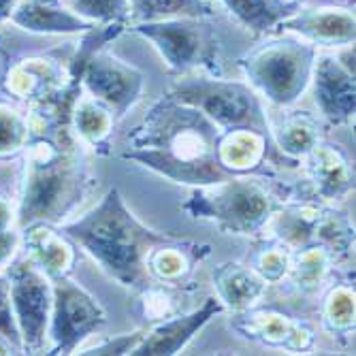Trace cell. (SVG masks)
<instances>
[{
  "instance_id": "obj_1",
  "label": "cell",
  "mask_w": 356,
  "mask_h": 356,
  "mask_svg": "<svg viewBox=\"0 0 356 356\" xmlns=\"http://www.w3.org/2000/svg\"><path fill=\"white\" fill-rule=\"evenodd\" d=\"M71 111L73 101L60 92L26 107L30 141L19 158L17 229L32 222L62 224L79 209L94 186L86 145L73 133Z\"/></svg>"
},
{
  "instance_id": "obj_2",
  "label": "cell",
  "mask_w": 356,
  "mask_h": 356,
  "mask_svg": "<svg viewBox=\"0 0 356 356\" xmlns=\"http://www.w3.org/2000/svg\"><path fill=\"white\" fill-rule=\"evenodd\" d=\"M218 137L207 115L163 94L126 133L122 160L181 186H211L233 177L218 163Z\"/></svg>"
},
{
  "instance_id": "obj_3",
  "label": "cell",
  "mask_w": 356,
  "mask_h": 356,
  "mask_svg": "<svg viewBox=\"0 0 356 356\" xmlns=\"http://www.w3.org/2000/svg\"><path fill=\"white\" fill-rule=\"evenodd\" d=\"M101 269L126 288L139 290L149 280L145 261L154 245L171 235L145 226L131 209L118 188H111L101 203L73 222L58 224Z\"/></svg>"
},
{
  "instance_id": "obj_4",
  "label": "cell",
  "mask_w": 356,
  "mask_h": 356,
  "mask_svg": "<svg viewBox=\"0 0 356 356\" xmlns=\"http://www.w3.org/2000/svg\"><path fill=\"white\" fill-rule=\"evenodd\" d=\"M263 175H233L220 184L192 188L181 211L192 220L213 222L222 233L258 237L284 203L282 192Z\"/></svg>"
},
{
  "instance_id": "obj_5",
  "label": "cell",
  "mask_w": 356,
  "mask_h": 356,
  "mask_svg": "<svg viewBox=\"0 0 356 356\" xmlns=\"http://www.w3.org/2000/svg\"><path fill=\"white\" fill-rule=\"evenodd\" d=\"M318 47L286 35L245 51L237 64L248 83L277 107H293L309 88Z\"/></svg>"
},
{
  "instance_id": "obj_6",
  "label": "cell",
  "mask_w": 356,
  "mask_h": 356,
  "mask_svg": "<svg viewBox=\"0 0 356 356\" xmlns=\"http://www.w3.org/2000/svg\"><path fill=\"white\" fill-rule=\"evenodd\" d=\"M209 17H165L128 24L163 58L169 73L181 77L192 73L222 75V43Z\"/></svg>"
},
{
  "instance_id": "obj_7",
  "label": "cell",
  "mask_w": 356,
  "mask_h": 356,
  "mask_svg": "<svg viewBox=\"0 0 356 356\" xmlns=\"http://www.w3.org/2000/svg\"><path fill=\"white\" fill-rule=\"evenodd\" d=\"M171 99L186 103L207 115L220 131L254 128L271 135V124L258 94L245 81L222 79L216 75H181L165 92Z\"/></svg>"
},
{
  "instance_id": "obj_8",
  "label": "cell",
  "mask_w": 356,
  "mask_h": 356,
  "mask_svg": "<svg viewBox=\"0 0 356 356\" xmlns=\"http://www.w3.org/2000/svg\"><path fill=\"white\" fill-rule=\"evenodd\" d=\"M51 316L47 327L51 356L73 354L90 335L107 325V312L71 275L51 280Z\"/></svg>"
},
{
  "instance_id": "obj_9",
  "label": "cell",
  "mask_w": 356,
  "mask_h": 356,
  "mask_svg": "<svg viewBox=\"0 0 356 356\" xmlns=\"http://www.w3.org/2000/svg\"><path fill=\"white\" fill-rule=\"evenodd\" d=\"M9 280L11 303L22 335L24 354H39L45 350L47 327L51 316V280L30 261L24 252H17L5 267Z\"/></svg>"
},
{
  "instance_id": "obj_10",
  "label": "cell",
  "mask_w": 356,
  "mask_h": 356,
  "mask_svg": "<svg viewBox=\"0 0 356 356\" xmlns=\"http://www.w3.org/2000/svg\"><path fill=\"white\" fill-rule=\"evenodd\" d=\"M69 62L71 56L60 51L9 56L0 71V92L5 99L28 107L69 83Z\"/></svg>"
},
{
  "instance_id": "obj_11",
  "label": "cell",
  "mask_w": 356,
  "mask_h": 356,
  "mask_svg": "<svg viewBox=\"0 0 356 356\" xmlns=\"http://www.w3.org/2000/svg\"><path fill=\"white\" fill-rule=\"evenodd\" d=\"M229 327L256 346L269 350L305 354L316 346V329L307 320L295 318L275 307H250L233 312Z\"/></svg>"
},
{
  "instance_id": "obj_12",
  "label": "cell",
  "mask_w": 356,
  "mask_h": 356,
  "mask_svg": "<svg viewBox=\"0 0 356 356\" xmlns=\"http://www.w3.org/2000/svg\"><path fill=\"white\" fill-rule=\"evenodd\" d=\"M316 107L327 124L348 126L356 113V81L354 69L337 58V54H316L312 79Z\"/></svg>"
},
{
  "instance_id": "obj_13",
  "label": "cell",
  "mask_w": 356,
  "mask_h": 356,
  "mask_svg": "<svg viewBox=\"0 0 356 356\" xmlns=\"http://www.w3.org/2000/svg\"><path fill=\"white\" fill-rule=\"evenodd\" d=\"M277 30L295 35L314 47L337 49L356 41V17L352 7H299L282 17Z\"/></svg>"
},
{
  "instance_id": "obj_14",
  "label": "cell",
  "mask_w": 356,
  "mask_h": 356,
  "mask_svg": "<svg viewBox=\"0 0 356 356\" xmlns=\"http://www.w3.org/2000/svg\"><path fill=\"white\" fill-rule=\"evenodd\" d=\"M303 163L316 201L337 203L354 192V163L339 143L322 137L303 158Z\"/></svg>"
},
{
  "instance_id": "obj_15",
  "label": "cell",
  "mask_w": 356,
  "mask_h": 356,
  "mask_svg": "<svg viewBox=\"0 0 356 356\" xmlns=\"http://www.w3.org/2000/svg\"><path fill=\"white\" fill-rule=\"evenodd\" d=\"M224 312L218 297H207L197 309L175 314L160 320L145 331L143 339L135 346L131 356H173L179 354L211 318Z\"/></svg>"
},
{
  "instance_id": "obj_16",
  "label": "cell",
  "mask_w": 356,
  "mask_h": 356,
  "mask_svg": "<svg viewBox=\"0 0 356 356\" xmlns=\"http://www.w3.org/2000/svg\"><path fill=\"white\" fill-rule=\"evenodd\" d=\"M77 243L58 224L32 222L19 229V252H24L49 280L71 275L77 265Z\"/></svg>"
},
{
  "instance_id": "obj_17",
  "label": "cell",
  "mask_w": 356,
  "mask_h": 356,
  "mask_svg": "<svg viewBox=\"0 0 356 356\" xmlns=\"http://www.w3.org/2000/svg\"><path fill=\"white\" fill-rule=\"evenodd\" d=\"M271 135L254 128H231L220 131L218 137V163L229 175H263L273 179Z\"/></svg>"
},
{
  "instance_id": "obj_18",
  "label": "cell",
  "mask_w": 356,
  "mask_h": 356,
  "mask_svg": "<svg viewBox=\"0 0 356 356\" xmlns=\"http://www.w3.org/2000/svg\"><path fill=\"white\" fill-rule=\"evenodd\" d=\"M9 22L30 35L45 37L83 35L96 26L75 13L67 0H22Z\"/></svg>"
},
{
  "instance_id": "obj_19",
  "label": "cell",
  "mask_w": 356,
  "mask_h": 356,
  "mask_svg": "<svg viewBox=\"0 0 356 356\" xmlns=\"http://www.w3.org/2000/svg\"><path fill=\"white\" fill-rule=\"evenodd\" d=\"M211 256L209 243H199L190 239L169 237L167 241L152 248L145 261L149 280L165 284H190L197 271Z\"/></svg>"
},
{
  "instance_id": "obj_20",
  "label": "cell",
  "mask_w": 356,
  "mask_h": 356,
  "mask_svg": "<svg viewBox=\"0 0 356 356\" xmlns=\"http://www.w3.org/2000/svg\"><path fill=\"white\" fill-rule=\"evenodd\" d=\"M216 295L224 309L243 312L254 307L267 293L269 284L258 275L248 263H222L213 267L211 273Z\"/></svg>"
},
{
  "instance_id": "obj_21",
  "label": "cell",
  "mask_w": 356,
  "mask_h": 356,
  "mask_svg": "<svg viewBox=\"0 0 356 356\" xmlns=\"http://www.w3.org/2000/svg\"><path fill=\"white\" fill-rule=\"evenodd\" d=\"M325 207L327 203L316 199H284L265 231L284 241L290 250H299L314 243L316 224Z\"/></svg>"
},
{
  "instance_id": "obj_22",
  "label": "cell",
  "mask_w": 356,
  "mask_h": 356,
  "mask_svg": "<svg viewBox=\"0 0 356 356\" xmlns=\"http://www.w3.org/2000/svg\"><path fill=\"white\" fill-rule=\"evenodd\" d=\"M118 118L113 111L94 96L81 92L71 111V126L75 137L99 156H109L113 145V131Z\"/></svg>"
},
{
  "instance_id": "obj_23",
  "label": "cell",
  "mask_w": 356,
  "mask_h": 356,
  "mask_svg": "<svg viewBox=\"0 0 356 356\" xmlns=\"http://www.w3.org/2000/svg\"><path fill=\"white\" fill-rule=\"evenodd\" d=\"M320 325L337 341L354 339L356 329V290L354 277L331 282L320 301Z\"/></svg>"
},
{
  "instance_id": "obj_24",
  "label": "cell",
  "mask_w": 356,
  "mask_h": 356,
  "mask_svg": "<svg viewBox=\"0 0 356 356\" xmlns=\"http://www.w3.org/2000/svg\"><path fill=\"white\" fill-rule=\"evenodd\" d=\"M322 137V124L309 111H290L271 128L273 145L290 160H303Z\"/></svg>"
},
{
  "instance_id": "obj_25",
  "label": "cell",
  "mask_w": 356,
  "mask_h": 356,
  "mask_svg": "<svg viewBox=\"0 0 356 356\" xmlns=\"http://www.w3.org/2000/svg\"><path fill=\"white\" fill-rule=\"evenodd\" d=\"M335 267V258L325 245L309 243L299 250H293L286 277L301 295H316L318 290L327 286Z\"/></svg>"
},
{
  "instance_id": "obj_26",
  "label": "cell",
  "mask_w": 356,
  "mask_h": 356,
  "mask_svg": "<svg viewBox=\"0 0 356 356\" xmlns=\"http://www.w3.org/2000/svg\"><path fill=\"white\" fill-rule=\"evenodd\" d=\"M194 290L186 288V284L177 286V284H165V282H147L143 288L135 290L137 293V305L135 312L141 320L145 322H156L167 320L175 314L184 312V301L190 297V293Z\"/></svg>"
},
{
  "instance_id": "obj_27",
  "label": "cell",
  "mask_w": 356,
  "mask_h": 356,
  "mask_svg": "<svg viewBox=\"0 0 356 356\" xmlns=\"http://www.w3.org/2000/svg\"><path fill=\"white\" fill-rule=\"evenodd\" d=\"M290 250L284 241L275 239L273 235H258L254 237L252 250L248 252L245 263L261 275L269 286L280 284L286 280L288 269H290Z\"/></svg>"
},
{
  "instance_id": "obj_28",
  "label": "cell",
  "mask_w": 356,
  "mask_h": 356,
  "mask_svg": "<svg viewBox=\"0 0 356 356\" xmlns=\"http://www.w3.org/2000/svg\"><path fill=\"white\" fill-rule=\"evenodd\" d=\"M314 243L325 245L333 254L337 265L348 261L354 250V224L348 213L327 205L316 224Z\"/></svg>"
},
{
  "instance_id": "obj_29",
  "label": "cell",
  "mask_w": 356,
  "mask_h": 356,
  "mask_svg": "<svg viewBox=\"0 0 356 356\" xmlns=\"http://www.w3.org/2000/svg\"><path fill=\"white\" fill-rule=\"evenodd\" d=\"M30 141L28 113L17 103L0 99V165L19 160Z\"/></svg>"
},
{
  "instance_id": "obj_30",
  "label": "cell",
  "mask_w": 356,
  "mask_h": 356,
  "mask_svg": "<svg viewBox=\"0 0 356 356\" xmlns=\"http://www.w3.org/2000/svg\"><path fill=\"white\" fill-rule=\"evenodd\" d=\"M131 24L165 17H211L216 5L211 0H128Z\"/></svg>"
},
{
  "instance_id": "obj_31",
  "label": "cell",
  "mask_w": 356,
  "mask_h": 356,
  "mask_svg": "<svg viewBox=\"0 0 356 356\" xmlns=\"http://www.w3.org/2000/svg\"><path fill=\"white\" fill-rule=\"evenodd\" d=\"M220 3L254 35H265V32L275 30L286 15L273 0H220Z\"/></svg>"
},
{
  "instance_id": "obj_32",
  "label": "cell",
  "mask_w": 356,
  "mask_h": 356,
  "mask_svg": "<svg viewBox=\"0 0 356 356\" xmlns=\"http://www.w3.org/2000/svg\"><path fill=\"white\" fill-rule=\"evenodd\" d=\"M69 5L92 24H131L128 0H69Z\"/></svg>"
},
{
  "instance_id": "obj_33",
  "label": "cell",
  "mask_w": 356,
  "mask_h": 356,
  "mask_svg": "<svg viewBox=\"0 0 356 356\" xmlns=\"http://www.w3.org/2000/svg\"><path fill=\"white\" fill-rule=\"evenodd\" d=\"M143 335H145V329H137L131 333H120V335L103 339L101 343H96L92 348L79 350V354H83V356H126L135 350V346L143 339Z\"/></svg>"
},
{
  "instance_id": "obj_34",
  "label": "cell",
  "mask_w": 356,
  "mask_h": 356,
  "mask_svg": "<svg viewBox=\"0 0 356 356\" xmlns=\"http://www.w3.org/2000/svg\"><path fill=\"white\" fill-rule=\"evenodd\" d=\"M0 335L9 339L11 343H15L24 354L22 335L17 329V320H15V312H13V303H11L9 280H7L5 271H0Z\"/></svg>"
},
{
  "instance_id": "obj_35",
  "label": "cell",
  "mask_w": 356,
  "mask_h": 356,
  "mask_svg": "<svg viewBox=\"0 0 356 356\" xmlns=\"http://www.w3.org/2000/svg\"><path fill=\"white\" fill-rule=\"evenodd\" d=\"M17 252H19V229L17 226L7 229V231H0V267H7Z\"/></svg>"
},
{
  "instance_id": "obj_36",
  "label": "cell",
  "mask_w": 356,
  "mask_h": 356,
  "mask_svg": "<svg viewBox=\"0 0 356 356\" xmlns=\"http://www.w3.org/2000/svg\"><path fill=\"white\" fill-rule=\"evenodd\" d=\"M15 226V207L9 194L0 192V231H7Z\"/></svg>"
},
{
  "instance_id": "obj_37",
  "label": "cell",
  "mask_w": 356,
  "mask_h": 356,
  "mask_svg": "<svg viewBox=\"0 0 356 356\" xmlns=\"http://www.w3.org/2000/svg\"><path fill=\"white\" fill-rule=\"evenodd\" d=\"M22 0H0V26H5Z\"/></svg>"
},
{
  "instance_id": "obj_38",
  "label": "cell",
  "mask_w": 356,
  "mask_h": 356,
  "mask_svg": "<svg viewBox=\"0 0 356 356\" xmlns=\"http://www.w3.org/2000/svg\"><path fill=\"white\" fill-rule=\"evenodd\" d=\"M273 3L288 15V13L297 11L299 7H303V5H305V0H273Z\"/></svg>"
},
{
  "instance_id": "obj_39",
  "label": "cell",
  "mask_w": 356,
  "mask_h": 356,
  "mask_svg": "<svg viewBox=\"0 0 356 356\" xmlns=\"http://www.w3.org/2000/svg\"><path fill=\"white\" fill-rule=\"evenodd\" d=\"M9 354H22V350L11 343L9 339H5L3 335H0V356H9Z\"/></svg>"
},
{
  "instance_id": "obj_40",
  "label": "cell",
  "mask_w": 356,
  "mask_h": 356,
  "mask_svg": "<svg viewBox=\"0 0 356 356\" xmlns=\"http://www.w3.org/2000/svg\"><path fill=\"white\" fill-rule=\"evenodd\" d=\"M67 3H69V0H67Z\"/></svg>"
},
{
  "instance_id": "obj_41",
  "label": "cell",
  "mask_w": 356,
  "mask_h": 356,
  "mask_svg": "<svg viewBox=\"0 0 356 356\" xmlns=\"http://www.w3.org/2000/svg\"><path fill=\"white\" fill-rule=\"evenodd\" d=\"M211 3H213V0H211Z\"/></svg>"
}]
</instances>
